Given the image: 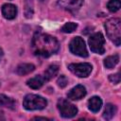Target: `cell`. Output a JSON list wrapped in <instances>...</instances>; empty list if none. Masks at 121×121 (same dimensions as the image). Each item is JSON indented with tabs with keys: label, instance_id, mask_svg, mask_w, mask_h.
I'll list each match as a JSON object with an SVG mask.
<instances>
[{
	"label": "cell",
	"instance_id": "1",
	"mask_svg": "<svg viewBox=\"0 0 121 121\" xmlns=\"http://www.w3.org/2000/svg\"><path fill=\"white\" fill-rule=\"evenodd\" d=\"M31 46L35 55L49 57L59 50L60 44L55 37L49 34L37 32L33 36Z\"/></svg>",
	"mask_w": 121,
	"mask_h": 121
},
{
	"label": "cell",
	"instance_id": "2",
	"mask_svg": "<svg viewBox=\"0 0 121 121\" xmlns=\"http://www.w3.org/2000/svg\"><path fill=\"white\" fill-rule=\"evenodd\" d=\"M105 28L109 39L116 45L121 43V21L119 18L109 19L105 23Z\"/></svg>",
	"mask_w": 121,
	"mask_h": 121
},
{
	"label": "cell",
	"instance_id": "3",
	"mask_svg": "<svg viewBox=\"0 0 121 121\" xmlns=\"http://www.w3.org/2000/svg\"><path fill=\"white\" fill-rule=\"evenodd\" d=\"M47 101L45 98H43L41 95H27L24 98L23 106L25 109L28 111H34V110H43L46 107Z\"/></svg>",
	"mask_w": 121,
	"mask_h": 121
},
{
	"label": "cell",
	"instance_id": "4",
	"mask_svg": "<svg viewBox=\"0 0 121 121\" xmlns=\"http://www.w3.org/2000/svg\"><path fill=\"white\" fill-rule=\"evenodd\" d=\"M88 43L90 46V49L97 54H104L105 53V48H104V43H105V38L102 33L96 32L93 34L89 40Z\"/></svg>",
	"mask_w": 121,
	"mask_h": 121
},
{
	"label": "cell",
	"instance_id": "5",
	"mask_svg": "<svg viewBox=\"0 0 121 121\" xmlns=\"http://www.w3.org/2000/svg\"><path fill=\"white\" fill-rule=\"evenodd\" d=\"M69 49L70 51L75 54L78 55L79 57H83L86 58L88 57V51L85 45V42L82 38L80 37H75L69 43Z\"/></svg>",
	"mask_w": 121,
	"mask_h": 121
},
{
	"label": "cell",
	"instance_id": "6",
	"mask_svg": "<svg viewBox=\"0 0 121 121\" xmlns=\"http://www.w3.org/2000/svg\"><path fill=\"white\" fill-rule=\"evenodd\" d=\"M57 106H58V110L62 117L71 118V117H74L78 113V108L65 99L59 100Z\"/></svg>",
	"mask_w": 121,
	"mask_h": 121
},
{
	"label": "cell",
	"instance_id": "7",
	"mask_svg": "<svg viewBox=\"0 0 121 121\" xmlns=\"http://www.w3.org/2000/svg\"><path fill=\"white\" fill-rule=\"evenodd\" d=\"M69 70L79 78H86L92 72V65L88 62H81V63H71L68 66Z\"/></svg>",
	"mask_w": 121,
	"mask_h": 121
},
{
	"label": "cell",
	"instance_id": "8",
	"mask_svg": "<svg viewBox=\"0 0 121 121\" xmlns=\"http://www.w3.org/2000/svg\"><path fill=\"white\" fill-rule=\"evenodd\" d=\"M83 3V0H59L58 5L66 10L76 11L78 10Z\"/></svg>",
	"mask_w": 121,
	"mask_h": 121
},
{
	"label": "cell",
	"instance_id": "9",
	"mask_svg": "<svg viewBox=\"0 0 121 121\" xmlns=\"http://www.w3.org/2000/svg\"><path fill=\"white\" fill-rule=\"evenodd\" d=\"M85 95H86V89L82 85L75 86L67 94V97L71 100H78V99H81L82 97H84Z\"/></svg>",
	"mask_w": 121,
	"mask_h": 121
},
{
	"label": "cell",
	"instance_id": "10",
	"mask_svg": "<svg viewBox=\"0 0 121 121\" xmlns=\"http://www.w3.org/2000/svg\"><path fill=\"white\" fill-rule=\"evenodd\" d=\"M2 14L8 20L14 19L17 15V7L15 5L9 4V3L4 4L2 6Z\"/></svg>",
	"mask_w": 121,
	"mask_h": 121
},
{
	"label": "cell",
	"instance_id": "11",
	"mask_svg": "<svg viewBox=\"0 0 121 121\" xmlns=\"http://www.w3.org/2000/svg\"><path fill=\"white\" fill-rule=\"evenodd\" d=\"M44 82H46V81H45L43 76L40 75V76H37V77H34V78L28 79L26 81V84L28 87H30L32 89H39L44 84Z\"/></svg>",
	"mask_w": 121,
	"mask_h": 121
},
{
	"label": "cell",
	"instance_id": "12",
	"mask_svg": "<svg viewBox=\"0 0 121 121\" xmlns=\"http://www.w3.org/2000/svg\"><path fill=\"white\" fill-rule=\"evenodd\" d=\"M102 106V100L99 96H93L88 101V108L93 112H97Z\"/></svg>",
	"mask_w": 121,
	"mask_h": 121
},
{
	"label": "cell",
	"instance_id": "13",
	"mask_svg": "<svg viewBox=\"0 0 121 121\" xmlns=\"http://www.w3.org/2000/svg\"><path fill=\"white\" fill-rule=\"evenodd\" d=\"M35 66L32 63H21L16 68V73L20 76H25L34 71Z\"/></svg>",
	"mask_w": 121,
	"mask_h": 121
},
{
	"label": "cell",
	"instance_id": "14",
	"mask_svg": "<svg viewBox=\"0 0 121 121\" xmlns=\"http://www.w3.org/2000/svg\"><path fill=\"white\" fill-rule=\"evenodd\" d=\"M58 71H59V66L56 65V64H53V65H50L43 73V78L45 79V81H48L50 80L51 78H53L57 74H58Z\"/></svg>",
	"mask_w": 121,
	"mask_h": 121
},
{
	"label": "cell",
	"instance_id": "15",
	"mask_svg": "<svg viewBox=\"0 0 121 121\" xmlns=\"http://www.w3.org/2000/svg\"><path fill=\"white\" fill-rule=\"evenodd\" d=\"M116 111H117V109H116L115 105L108 103L105 107V110H104V112H103V117L107 120H110L114 116V114L116 113Z\"/></svg>",
	"mask_w": 121,
	"mask_h": 121
},
{
	"label": "cell",
	"instance_id": "16",
	"mask_svg": "<svg viewBox=\"0 0 121 121\" xmlns=\"http://www.w3.org/2000/svg\"><path fill=\"white\" fill-rule=\"evenodd\" d=\"M0 107H7V108H9V109H14L15 108V101L5 95H0Z\"/></svg>",
	"mask_w": 121,
	"mask_h": 121
},
{
	"label": "cell",
	"instance_id": "17",
	"mask_svg": "<svg viewBox=\"0 0 121 121\" xmlns=\"http://www.w3.org/2000/svg\"><path fill=\"white\" fill-rule=\"evenodd\" d=\"M119 61V56L118 55H112V56H109L104 60V66L108 69H112L113 68Z\"/></svg>",
	"mask_w": 121,
	"mask_h": 121
},
{
	"label": "cell",
	"instance_id": "18",
	"mask_svg": "<svg viewBox=\"0 0 121 121\" xmlns=\"http://www.w3.org/2000/svg\"><path fill=\"white\" fill-rule=\"evenodd\" d=\"M121 7L120 0H110L107 4V8L111 12H116Z\"/></svg>",
	"mask_w": 121,
	"mask_h": 121
},
{
	"label": "cell",
	"instance_id": "19",
	"mask_svg": "<svg viewBox=\"0 0 121 121\" xmlns=\"http://www.w3.org/2000/svg\"><path fill=\"white\" fill-rule=\"evenodd\" d=\"M78 27V25L74 22H69L66 23L62 27H61V31L64 33H72L73 31H75Z\"/></svg>",
	"mask_w": 121,
	"mask_h": 121
},
{
	"label": "cell",
	"instance_id": "20",
	"mask_svg": "<svg viewBox=\"0 0 121 121\" xmlns=\"http://www.w3.org/2000/svg\"><path fill=\"white\" fill-rule=\"evenodd\" d=\"M25 14L26 18H30L33 15V5H32V0H26V9H25Z\"/></svg>",
	"mask_w": 121,
	"mask_h": 121
},
{
	"label": "cell",
	"instance_id": "21",
	"mask_svg": "<svg viewBox=\"0 0 121 121\" xmlns=\"http://www.w3.org/2000/svg\"><path fill=\"white\" fill-rule=\"evenodd\" d=\"M57 83H58V85H59L60 88H64V87L67 85V83H68V79L66 78L65 76L60 75V78H59L58 80H57Z\"/></svg>",
	"mask_w": 121,
	"mask_h": 121
},
{
	"label": "cell",
	"instance_id": "22",
	"mask_svg": "<svg viewBox=\"0 0 121 121\" xmlns=\"http://www.w3.org/2000/svg\"><path fill=\"white\" fill-rule=\"evenodd\" d=\"M109 79L114 83V84H117L120 82V79H121V77H120V73H116V74H112V75H110L109 76Z\"/></svg>",
	"mask_w": 121,
	"mask_h": 121
},
{
	"label": "cell",
	"instance_id": "23",
	"mask_svg": "<svg viewBox=\"0 0 121 121\" xmlns=\"http://www.w3.org/2000/svg\"><path fill=\"white\" fill-rule=\"evenodd\" d=\"M3 56H4V52H3V49H2L1 47H0V60H2Z\"/></svg>",
	"mask_w": 121,
	"mask_h": 121
},
{
	"label": "cell",
	"instance_id": "24",
	"mask_svg": "<svg viewBox=\"0 0 121 121\" xmlns=\"http://www.w3.org/2000/svg\"><path fill=\"white\" fill-rule=\"evenodd\" d=\"M33 119H37V120H40V119H43V120H47V118H44V117H34Z\"/></svg>",
	"mask_w": 121,
	"mask_h": 121
},
{
	"label": "cell",
	"instance_id": "25",
	"mask_svg": "<svg viewBox=\"0 0 121 121\" xmlns=\"http://www.w3.org/2000/svg\"><path fill=\"white\" fill-rule=\"evenodd\" d=\"M0 119H5V117L3 116V112H0Z\"/></svg>",
	"mask_w": 121,
	"mask_h": 121
},
{
	"label": "cell",
	"instance_id": "26",
	"mask_svg": "<svg viewBox=\"0 0 121 121\" xmlns=\"http://www.w3.org/2000/svg\"><path fill=\"white\" fill-rule=\"evenodd\" d=\"M40 1H44V0H40Z\"/></svg>",
	"mask_w": 121,
	"mask_h": 121
}]
</instances>
